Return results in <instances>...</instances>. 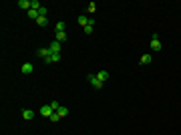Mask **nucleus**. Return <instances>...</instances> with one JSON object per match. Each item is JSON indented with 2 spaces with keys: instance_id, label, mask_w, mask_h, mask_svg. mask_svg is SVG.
<instances>
[{
  "instance_id": "obj_18",
  "label": "nucleus",
  "mask_w": 181,
  "mask_h": 135,
  "mask_svg": "<svg viewBox=\"0 0 181 135\" xmlns=\"http://www.w3.org/2000/svg\"><path fill=\"white\" fill-rule=\"evenodd\" d=\"M50 121H52V123H56V121H60V115H58V113L54 111V113L50 115Z\"/></svg>"
},
{
  "instance_id": "obj_3",
  "label": "nucleus",
  "mask_w": 181,
  "mask_h": 135,
  "mask_svg": "<svg viewBox=\"0 0 181 135\" xmlns=\"http://www.w3.org/2000/svg\"><path fill=\"white\" fill-rule=\"evenodd\" d=\"M60 48H62V46H60V43H58V41H52V43L48 45V50H50V54H54V52H60Z\"/></svg>"
},
{
  "instance_id": "obj_2",
  "label": "nucleus",
  "mask_w": 181,
  "mask_h": 135,
  "mask_svg": "<svg viewBox=\"0 0 181 135\" xmlns=\"http://www.w3.org/2000/svg\"><path fill=\"white\" fill-rule=\"evenodd\" d=\"M151 48H153V50H161V41H159V34H153V37H151Z\"/></svg>"
},
{
  "instance_id": "obj_4",
  "label": "nucleus",
  "mask_w": 181,
  "mask_h": 135,
  "mask_svg": "<svg viewBox=\"0 0 181 135\" xmlns=\"http://www.w3.org/2000/svg\"><path fill=\"white\" fill-rule=\"evenodd\" d=\"M89 81H90V85H93L95 89H101V87L105 85V83H101V81L97 79V75H89Z\"/></svg>"
},
{
  "instance_id": "obj_13",
  "label": "nucleus",
  "mask_w": 181,
  "mask_h": 135,
  "mask_svg": "<svg viewBox=\"0 0 181 135\" xmlns=\"http://www.w3.org/2000/svg\"><path fill=\"white\" fill-rule=\"evenodd\" d=\"M67 39H69V37H67V32H56V41H58L60 45H62V43H64Z\"/></svg>"
},
{
  "instance_id": "obj_15",
  "label": "nucleus",
  "mask_w": 181,
  "mask_h": 135,
  "mask_svg": "<svg viewBox=\"0 0 181 135\" xmlns=\"http://www.w3.org/2000/svg\"><path fill=\"white\" fill-rule=\"evenodd\" d=\"M22 117H24V119H28V121H30V119H34V111H30V109H26V111H24V113H22Z\"/></svg>"
},
{
  "instance_id": "obj_9",
  "label": "nucleus",
  "mask_w": 181,
  "mask_h": 135,
  "mask_svg": "<svg viewBox=\"0 0 181 135\" xmlns=\"http://www.w3.org/2000/svg\"><path fill=\"white\" fill-rule=\"evenodd\" d=\"M60 61V52H54V54H50L48 59H46L45 63H58Z\"/></svg>"
},
{
  "instance_id": "obj_17",
  "label": "nucleus",
  "mask_w": 181,
  "mask_h": 135,
  "mask_svg": "<svg viewBox=\"0 0 181 135\" xmlns=\"http://www.w3.org/2000/svg\"><path fill=\"white\" fill-rule=\"evenodd\" d=\"M28 18L36 20V18H38V10H32V8H30V10H28Z\"/></svg>"
},
{
  "instance_id": "obj_12",
  "label": "nucleus",
  "mask_w": 181,
  "mask_h": 135,
  "mask_svg": "<svg viewBox=\"0 0 181 135\" xmlns=\"http://www.w3.org/2000/svg\"><path fill=\"white\" fill-rule=\"evenodd\" d=\"M64 30H67V22H62V20L56 22V32H64Z\"/></svg>"
},
{
  "instance_id": "obj_1",
  "label": "nucleus",
  "mask_w": 181,
  "mask_h": 135,
  "mask_svg": "<svg viewBox=\"0 0 181 135\" xmlns=\"http://www.w3.org/2000/svg\"><path fill=\"white\" fill-rule=\"evenodd\" d=\"M52 113H54V109L50 107V103L40 107V115H43V117H46V119H50V115H52Z\"/></svg>"
},
{
  "instance_id": "obj_7",
  "label": "nucleus",
  "mask_w": 181,
  "mask_h": 135,
  "mask_svg": "<svg viewBox=\"0 0 181 135\" xmlns=\"http://www.w3.org/2000/svg\"><path fill=\"white\" fill-rule=\"evenodd\" d=\"M30 4H32V0H18V6L24 8V10H30V8H32Z\"/></svg>"
},
{
  "instance_id": "obj_5",
  "label": "nucleus",
  "mask_w": 181,
  "mask_h": 135,
  "mask_svg": "<svg viewBox=\"0 0 181 135\" xmlns=\"http://www.w3.org/2000/svg\"><path fill=\"white\" fill-rule=\"evenodd\" d=\"M36 56H40V59H48V56H50V50H48V46H46V48H38V50H36Z\"/></svg>"
},
{
  "instance_id": "obj_21",
  "label": "nucleus",
  "mask_w": 181,
  "mask_h": 135,
  "mask_svg": "<svg viewBox=\"0 0 181 135\" xmlns=\"http://www.w3.org/2000/svg\"><path fill=\"white\" fill-rule=\"evenodd\" d=\"M95 10H97V4H95V2H90V4H89V12H95Z\"/></svg>"
},
{
  "instance_id": "obj_6",
  "label": "nucleus",
  "mask_w": 181,
  "mask_h": 135,
  "mask_svg": "<svg viewBox=\"0 0 181 135\" xmlns=\"http://www.w3.org/2000/svg\"><path fill=\"white\" fill-rule=\"evenodd\" d=\"M109 77H111V75H109V71H99V73H97V79H99L101 83L109 81Z\"/></svg>"
},
{
  "instance_id": "obj_22",
  "label": "nucleus",
  "mask_w": 181,
  "mask_h": 135,
  "mask_svg": "<svg viewBox=\"0 0 181 135\" xmlns=\"http://www.w3.org/2000/svg\"><path fill=\"white\" fill-rule=\"evenodd\" d=\"M85 32H87V34L93 32V24H87V26H85Z\"/></svg>"
},
{
  "instance_id": "obj_14",
  "label": "nucleus",
  "mask_w": 181,
  "mask_h": 135,
  "mask_svg": "<svg viewBox=\"0 0 181 135\" xmlns=\"http://www.w3.org/2000/svg\"><path fill=\"white\" fill-rule=\"evenodd\" d=\"M56 113H58V115H60V119H62V117H67V115H69V109H67V107H62V105H60V107H58V111H56Z\"/></svg>"
},
{
  "instance_id": "obj_10",
  "label": "nucleus",
  "mask_w": 181,
  "mask_h": 135,
  "mask_svg": "<svg viewBox=\"0 0 181 135\" xmlns=\"http://www.w3.org/2000/svg\"><path fill=\"white\" fill-rule=\"evenodd\" d=\"M87 24H89V18H87L85 14H81V16H79V26H83V28H85Z\"/></svg>"
},
{
  "instance_id": "obj_8",
  "label": "nucleus",
  "mask_w": 181,
  "mask_h": 135,
  "mask_svg": "<svg viewBox=\"0 0 181 135\" xmlns=\"http://www.w3.org/2000/svg\"><path fill=\"white\" fill-rule=\"evenodd\" d=\"M20 71H22V73H24V75H30V73H32V71H34V67H32V65H30V63H24V65H22V69H20Z\"/></svg>"
},
{
  "instance_id": "obj_20",
  "label": "nucleus",
  "mask_w": 181,
  "mask_h": 135,
  "mask_svg": "<svg viewBox=\"0 0 181 135\" xmlns=\"http://www.w3.org/2000/svg\"><path fill=\"white\" fill-rule=\"evenodd\" d=\"M50 107H52L54 111H58V107H60V103H56V101H52V103H50Z\"/></svg>"
},
{
  "instance_id": "obj_19",
  "label": "nucleus",
  "mask_w": 181,
  "mask_h": 135,
  "mask_svg": "<svg viewBox=\"0 0 181 135\" xmlns=\"http://www.w3.org/2000/svg\"><path fill=\"white\" fill-rule=\"evenodd\" d=\"M38 16H46V8H45V6L38 8Z\"/></svg>"
},
{
  "instance_id": "obj_11",
  "label": "nucleus",
  "mask_w": 181,
  "mask_h": 135,
  "mask_svg": "<svg viewBox=\"0 0 181 135\" xmlns=\"http://www.w3.org/2000/svg\"><path fill=\"white\" fill-rule=\"evenodd\" d=\"M36 24H38V26H46V24H48V18H46V16H38V18H36Z\"/></svg>"
},
{
  "instance_id": "obj_16",
  "label": "nucleus",
  "mask_w": 181,
  "mask_h": 135,
  "mask_svg": "<svg viewBox=\"0 0 181 135\" xmlns=\"http://www.w3.org/2000/svg\"><path fill=\"white\" fill-rule=\"evenodd\" d=\"M151 61H153V56H151V54H143V56H141V63H143V65H149Z\"/></svg>"
}]
</instances>
